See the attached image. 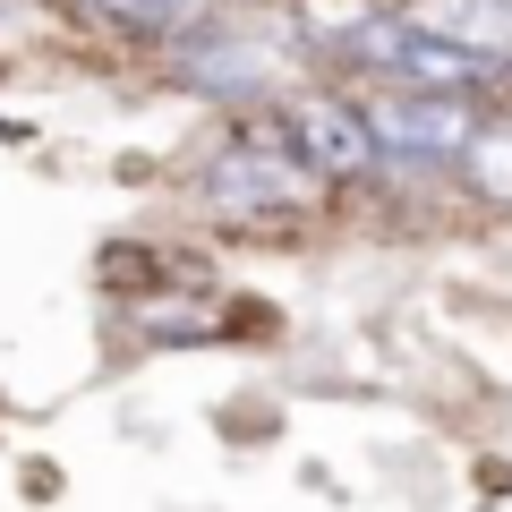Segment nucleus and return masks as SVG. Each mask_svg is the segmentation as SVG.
Wrapping results in <instances>:
<instances>
[{
  "mask_svg": "<svg viewBox=\"0 0 512 512\" xmlns=\"http://www.w3.org/2000/svg\"><path fill=\"white\" fill-rule=\"evenodd\" d=\"M154 77L180 94H197V103L231 111V120H248V111H274L291 86H308V43H299V26L274 9H205L197 26H180V35L154 52Z\"/></svg>",
  "mask_w": 512,
  "mask_h": 512,
  "instance_id": "f257e3e1",
  "label": "nucleus"
},
{
  "mask_svg": "<svg viewBox=\"0 0 512 512\" xmlns=\"http://www.w3.org/2000/svg\"><path fill=\"white\" fill-rule=\"evenodd\" d=\"M188 205H197L214 231H291L316 222L333 205V188L282 146L274 111H248V120H222L214 146L188 171Z\"/></svg>",
  "mask_w": 512,
  "mask_h": 512,
  "instance_id": "f03ea898",
  "label": "nucleus"
},
{
  "mask_svg": "<svg viewBox=\"0 0 512 512\" xmlns=\"http://www.w3.org/2000/svg\"><path fill=\"white\" fill-rule=\"evenodd\" d=\"M274 128H282V146H291L333 197H359V188L376 180V137H367V111H359L350 86H325V77L291 86L274 103Z\"/></svg>",
  "mask_w": 512,
  "mask_h": 512,
  "instance_id": "7ed1b4c3",
  "label": "nucleus"
},
{
  "mask_svg": "<svg viewBox=\"0 0 512 512\" xmlns=\"http://www.w3.org/2000/svg\"><path fill=\"white\" fill-rule=\"evenodd\" d=\"M393 18L512 77V0H393Z\"/></svg>",
  "mask_w": 512,
  "mask_h": 512,
  "instance_id": "20e7f679",
  "label": "nucleus"
},
{
  "mask_svg": "<svg viewBox=\"0 0 512 512\" xmlns=\"http://www.w3.org/2000/svg\"><path fill=\"white\" fill-rule=\"evenodd\" d=\"M453 188L470 205H487V214H512V103L478 111L470 146H461V163H453Z\"/></svg>",
  "mask_w": 512,
  "mask_h": 512,
  "instance_id": "39448f33",
  "label": "nucleus"
},
{
  "mask_svg": "<svg viewBox=\"0 0 512 512\" xmlns=\"http://www.w3.org/2000/svg\"><path fill=\"white\" fill-rule=\"evenodd\" d=\"M86 18L103 26L111 43H146V52H163L180 26H197L205 9L197 0H86Z\"/></svg>",
  "mask_w": 512,
  "mask_h": 512,
  "instance_id": "423d86ee",
  "label": "nucleus"
},
{
  "mask_svg": "<svg viewBox=\"0 0 512 512\" xmlns=\"http://www.w3.org/2000/svg\"><path fill=\"white\" fill-rule=\"evenodd\" d=\"M197 9H274V0H197Z\"/></svg>",
  "mask_w": 512,
  "mask_h": 512,
  "instance_id": "0eeeda50",
  "label": "nucleus"
},
{
  "mask_svg": "<svg viewBox=\"0 0 512 512\" xmlns=\"http://www.w3.org/2000/svg\"><path fill=\"white\" fill-rule=\"evenodd\" d=\"M69 9H86V0H69Z\"/></svg>",
  "mask_w": 512,
  "mask_h": 512,
  "instance_id": "6e6552de",
  "label": "nucleus"
}]
</instances>
